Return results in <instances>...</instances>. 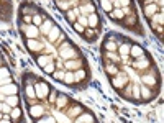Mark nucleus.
<instances>
[{"instance_id": "18", "label": "nucleus", "mask_w": 164, "mask_h": 123, "mask_svg": "<svg viewBox=\"0 0 164 123\" xmlns=\"http://www.w3.org/2000/svg\"><path fill=\"white\" fill-rule=\"evenodd\" d=\"M56 104H58L59 108L64 107V105L67 104V97H66V95H58V102H56Z\"/></svg>"}, {"instance_id": "29", "label": "nucleus", "mask_w": 164, "mask_h": 123, "mask_svg": "<svg viewBox=\"0 0 164 123\" xmlns=\"http://www.w3.org/2000/svg\"><path fill=\"white\" fill-rule=\"evenodd\" d=\"M20 115H21V112H20L18 108H13V112H12V118H13V120H18Z\"/></svg>"}, {"instance_id": "46", "label": "nucleus", "mask_w": 164, "mask_h": 123, "mask_svg": "<svg viewBox=\"0 0 164 123\" xmlns=\"http://www.w3.org/2000/svg\"><path fill=\"white\" fill-rule=\"evenodd\" d=\"M0 123H12V122H10V118H3V120H0Z\"/></svg>"}, {"instance_id": "1", "label": "nucleus", "mask_w": 164, "mask_h": 123, "mask_svg": "<svg viewBox=\"0 0 164 123\" xmlns=\"http://www.w3.org/2000/svg\"><path fill=\"white\" fill-rule=\"evenodd\" d=\"M36 95H38V97H46V95H48V94H49V89H48V85L46 84H43V82H39L38 84V87H36Z\"/></svg>"}, {"instance_id": "3", "label": "nucleus", "mask_w": 164, "mask_h": 123, "mask_svg": "<svg viewBox=\"0 0 164 123\" xmlns=\"http://www.w3.org/2000/svg\"><path fill=\"white\" fill-rule=\"evenodd\" d=\"M159 12V7L157 5H154V3H151V5H148V7H144V15L148 17V18H151L154 13H157Z\"/></svg>"}, {"instance_id": "21", "label": "nucleus", "mask_w": 164, "mask_h": 123, "mask_svg": "<svg viewBox=\"0 0 164 123\" xmlns=\"http://www.w3.org/2000/svg\"><path fill=\"white\" fill-rule=\"evenodd\" d=\"M74 79H76V80H84V79H85V72L84 71L74 72Z\"/></svg>"}, {"instance_id": "22", "label": "nucleus", "mask_w": 164, "mask_h": 123, "mask_svg": "<svg viewBox=\"0 0 164 123\" xmlns=\"http://www.w3.org/2000/svg\"><path fill=\"white\" fill-rule=\"evenodd\" d=\"M79 122H84V123H94V118L90 117V115H87V113H84L82 117H80V120Z\"/></svg>"}, {"instance_id": "28", "label": "nucleus", "mask_w": 164, "mask_h": 123, "mask_svg": "<svg viewBox=\"0 0 164 123\" xmlns=\"http://www.w3.org/2000/svg\"><path fill=\"white\" fill-rule=\"evenodd\" d=\"M26 94H28V97H36V92L33 90L31 85H28V87H26Z\"/></svg>"}, {"instance_id": "43", "label": "nucleus", "mask_w": 164, "mask_h": 123, "mask_svg": "<svg viewBox=\"0 0 164 123\" xmlns=\"http://www.w3.org/2000/svg\"><path fill=\"white\" fill-rule=\"evenodd\" d=\"M2 110H3V112H10V105H8V104L2 105Z\"/></svg>"}, {"instance_id": "34", "label": "nucleus", "mask_w": 164, "mask_h": 123, "mask_svg": "<svg viewBox=\"0 0 164 123\" xmlns=\"http://www.w3.org/2000/svg\"><path fill=\"white\" fill-rule=\"evenodd\" d=\"M54 79H58V80H62V79H64V72H61V71L54 72Z\"/></svg>"}, {"instance_id": "33", "label": "nucleus", "mask_w": 164, "mask_h": 123, "mask_svg": "<svg viewBox=\"0 0 164 123\" xmlns=\"http://www.w3.org/2000/svg\"><path fill=\"white\" fill-rule=\"evenodd\" d=\"M74 30L79 33H84V26L80 25V23H74Z\"/></svg>"}, {"instance_id": "13", "label": "nucleus", "mask_w": 164, "mask_h": 123, "mask_svg": "<svg viewBox=\"0 0 164 123\" xmlns=\"http://www.w3.org/2000/svg\"><path fill=\"white\" fill-rule=\"evenodd\" d=\"M5 100L10 107H17V105H18V97H17V95H8Z\"/></svg>"}, {"instance_id": "7", "label": "nucleus", "mask_w": 164, "mask_h": 123, "mask_svg": "<svg viewBox=\"0 0 164 123\" xmlns=\"http://www.w3.org/2000/svg\"><path fill=\"white\" fill-rule=\"evenodd\" d=\"M153 25H163V12H157L151 17V26Z\"/></svg>"}, {"instance_id": "45", "label": "nucleus", "mask_w": 164, "mask_h": 123, "mask_svg": "<svg viewBox=\"0 0 164 123\" xmlns=\"http://www.w3.org/2000/svg\"><path fill=\"white\" fill-rule=\"evenodd\" d=\"M92 35H94V31H92V30H87V31H85V36H92Z\"/></svg>"}, {"instance_id": "39", "label": "nucleus", "mask_w": 164, "mask_h": 123, "mask_svg": "<svg viewBox=\"0 0 164 123\" xmlns=\"http://www.w3.org/2000/svg\"><path fill=\"white\" fill-rule=\"evenodd\" d=\"M79 21H80V25H82V26H87V18H85V17H80Z\"/></svg>"}, {"instance_id": "9", "label": "nucleus", "mask_w": 164, "mask_h": 123, "mask_svg": "<svg viewBox=\"0 0 164 123\" xmlns=\"http://www.w3.org/2000/svg\"><path fill=\"white\" fill-rule=\"evenodd\" d=\"M10 77H8V71L7 69H0V84H8Z\"/></svg>"}, {"instance_id": "27", "label": "nucleus", "mask_w": 164, "mask_h": 123, "mask_svg": "<svg viewBox=\"0 0 164 123\" xmlns=\"http://www.w3.org/2000/svg\"><path fill=\"white\" fill-rule=\"evenodd\" d=\"M82 10H84V13H94V5L92 3H89V5H85V7H82Z\"/></svg>"}, {"instance_id": "36", "label": "nucleus", "mask_w": 164, "mask_h": 123, "mask_svg": "<svg viewBox=\"0 0 164 123\" xmlns=\"http://www.w3.org/2000/svg\"><path fill=\"white\" fill-rule=\"evenodd\" d=\"M141 95H143L144 98H149L151 97V92L148 90V89H141Z\"/></svg>"}, {"instance_id": "42", "label": "nucleus", "mask_w": 164, "mask_h": 123, "mask_svg": "<svg viewBox=\"0 0 164 123\" xmlns=\"http://www.w3.org/2000/svg\"><path fill=\"white\" fill-rule=\"evenodd\" d=\"M107 56H108V58H110V59H113V61H117V56H115V54H113V53H110V51H108V54H107Z\"/></svg>"}, {"instance_id": "48", "label": "nucleus", "mask_w": 164, "mask_h": 123, "mask_svg": "<svg viewBox=\"0 0 164 123\" xmlns=\"http://www.w3.org/2000/svg\"><path fill=\"white\" fill-rule=\"evenodd\" d=\"M0 120H2V115H0Z\"/></svg>"}, {"instance_id": "2", "label": "nucleus", "mask_w": 164, "mask_h": 123, "mask_svg": "<svg viewBox=\"0 0 164 123\" xmlns=\"http://www.w3.org/2000/svg\"><path fill=\"white\" fill-rule=\"evenodd\" d=\"M17 85L15 84H10V85H5V87H2L0 89V92L2 94H7V95H17Z\"/></svg>"}, {"instance_id": "15", "label": "nucleus", "mask_w": 164, "mask_h": 123, "mask_svg": "<svg viewBox=\"0 0 164 123\" xmlns=\"http://www.w3.org/2000/svg\"><path fill=\"white\" fill-rule=\"evenodd\" d=\"M66 67L67 69H77V67H80V61H67Z\"/></svg>"}, {"instance_id": "32", "label": "nucleus", "mask_w": 164, "mask_h": 123, "mask_svg": "<svg viewBox=\"0 0 164 123\" xmlns=\"http://www.w3.org/2000/svg\"><path fill=\"white\" fill-rule=\"evenodd\" d=\"M143 82H146V84H154V77H151V76H144Z\"/></svg>"}, {"instance_id": "24", "label": "nucleus", "mask_w": 164, "mask_h": 123, "mask_svg": "<svg viewBox=\"0 0 164 123\" xmlns=\"http://www.w3.org/2000/svg\"><path fill=\"white\" fill-rule=\"evenodd\" d=\"M80 112H82L80 107H74V108L71 110V113H69V117H79V113H80Z\"/></svg>"}, {"instance_id": "6", "label": "nucleus", "mask_w": 164, "mask_h": 123, "mask_svg": "<svg viewBox=\"0 0 164 123\" xmlns=\"http://www.w3.org/2000/svg\"><path fill=\"white\" fill-rule=\"evenodd\" d=\"M130 54L135 56V58H141V56H144V51H143V48H139V46H131Z\"/></svg>"}, {"instance_id": "11", "label": "nucleus", "mask_w": 164, "mask_h": 123, "mask_svg": "<svg viewBox=\"0 0 164 123\" xmlns=\"http://www.w3.org/2000/svg\"><path fill=\"white\" fill-rule=\"evenodd\" d=\"M58 36H59V28H58V26L51 28V31L48 33V39H49V41H54Z\"/></svg>"}, {"instance_id": "12", "label": "nucleus", "mask_w": 164, "mask_h": 123, "mask_svg": "<svg viewBox=\"0 0 164 123\" xmlns=\"http://www.w3.org/2000/svg\"><path fill=\"white\" fill-rule=\"evenodd\" d=\"M28 48H30L31 51H39V49H41V45H39L38 41H35V39H30V41H28Z\"/></svg>"}, {"instance_id": "38", "label": "nucleus", "mask_w": 164, "mask_h": 123, "mask_svg": "<svg viewBox=\"0 0 164 123\" xmlns=\"http://www.w3.org/2000/svg\"><path fill=\"white\" fill-rule=\"evenodd\" d=\"M133 95H135V97H139V87H138V85H135V87H133Z\"/></svg>"}, {"instance_id": "44", "label": "nucleus", "mask_w": 164, "mask_h": 123, "mask_svg": "<svg viewBox=\"0 0 164 123\" xmlns=\"http://www.w3.org/2000/svg\"><path fill=\"white\" fill-rule=\"evenodd\" d=\"M118 3H122V5H130V0H120Z\"/></svg>"}, {"instance_id": "14", "label": "nucleus", "mask_w": 164, "mask_h": 123, "mask_svg": "<svg viewBox=\"0 0 164 123\" xmlns=\"http://www.w3.org/2000/svg\"><path fill=\"white\" fill-rule=\"evenodd\" d=\"M105 49H107V51H110V53H113V51H117V49H118V46H117L115 41H107V43H105Z\"/></svg>"}, {"instance_id": "25", "label": "nucleus", "mask_w": 164, "mask_h": 123, "mask_svg": "<svg viewBox=\"0 0 164 123\" xmlns=\"http://www.w3.org/2000/svg\"><path fill=\"white\" fill-rule=\"evenodd\" d=\"M67 18H69V21L76 23V10H67Z\"/></svg>"}, {"instance_id": "40", "label": "nucleus", "mask_w": 164, "mask_h": 123, "mask_svg": "<svg viewBox=\"0 0 164 123\" xmlns=\"http://www.w3.org/2000/svg\"><path fill=\"white\" fill-rule=\"evenodd\" d=\"M39 123H56V122H54V118H44V120H41Z\"/></svg>"}, {"instance_id": "10", "label": "nucleus", "mask_w": 164, "mask_h": 123, "mask_svg": "<svg viewBox=\"0 0 164 123\" xmlns=\"http://www.w3.org/2000/svg\"><path fill=\"white\" fill-rule=\"evenodd\" d=\"M98 18H97V15L95 13H90L89 17H87V26H97L98 23Z\"/></svg>"}, {"instance_id": "17", "label": "nucleus", "mask_w": 164, "mask_h": 123, "mask_svg": "<svg viewBox=\"0 0 164 123\" xmlns=\"http://www.w3.org/2000/svg\"><path fill=\"white\" fill-rule=\"evenodd\" d=\"M64 80L66 84H72V82H76V79H74V74L72 72H67V74H64Z\"/></svg>"}, {"instance_id": "20", "label": "nucleus", "mask_w": 164, "mask_h": 123, "mask_svg": "<svg viewBox=\"0 0 164 123\" xmlns=\"http://www.w3.org/2000/svg\"><path fill=\"white\" fill-rule=\"evenodd\" d=\"M110 17L112 18H123L125 13H123V10H115V12H110Z\"/></svg>"}, {"instance_id": "4", "label": "nucleus", "mask_w": 164, "mask_h": 123, "mask_svg": "<svg viewBox=\"0 0 164 123\" xmlns=\"http://www.w3.org/2000/svg\"><path fill=\"white\" fill-rule=\"evenodd\" d=\"M43 107H41V105H36V107H35V105H31V107H30V113H31V117H35V118H38V117H41V115H43Z\"/></svg>"}, {"instance_id": "37", "label": "nucleus", "mask_w": 164, "mask_h": 123, "mask_svg": "<svg viewBox=\"0 0 164 123\" xmlns=\"http://www.w3.org/2000/svg\"><path fill=\"white\" fill-rule=\"evenodd\" d=\"M58 5H59V8H62V10H67V8H69V5H71V3H62V2H61V0H58Z\"/></svg>"}, {"instance_id": "41", "label": "nucleus", "mask_w": 164, "mask_h": 123, "mask_svg": "<svg viewBox=\"0 0 164 123\" xmlns=\"http://www.w3.org/2000/svg\"><path fill=\"white\" fill-rule=\"evenodd\" d=\"M113 82H115V84H117V85H120V84H123V82H125V77H118L117 80H113Z\"/></svg>"}, {"instance_id": "5", "label": "nucleus", "mask_w": 164, "mask_h": 123, "mask_svg": "<svg viewBox=\"0 0 164 123\" xmlns=\"http://www.w3.org/2000/svg\"><path fill=\"white\" fill-rule=\"evenodd\" d=\"M133 66H135L136 69H144V67H148V66H149V61H148L146 58H143V56H141V58H138V61H136V62H135Z\"/></svg>"}, {"instance_id": "47", "label": "nucleus", "mask_w": 164, "mask_h": 123, "mask_svg": "<svg viewBox=\"0 0 164 123\" xmlns=\"http://www.w3.org/2000/svg\"><path fill=\"white\" fill-rule=\"evenodd\" d=\"M0 110H2V105H0Z\"/></svg>"}, {"instance_id": "16", "label": "nucleus", "mask_w": 164, "mask_h": 123, "mask_svg": "<svg viewBox=\"0 0 164 123\" xmlns=\"http://www.w3.org/2000/svg\"><path fill=\"white\" fill-rule=\"evenodd\" d=\"M100 5L104 7L105 12H108V13L112 12V2L110 0H100Z\"/></svg>"}, {"instance_id": "30", "label": "nucleus", "mask_w": 164, "mask_h": 123, "mask_svg": "<svg viewBox=\"0 0 164 123\" xmlns=\"http://www.w3.org/2000/svg\"><path fill=\"white\" fill-rule=\"evenodd\" d=\"M43 69H44V72H52V71H54V64H52L51 61H49V64H46Z\"/></svg>"}, {"instance_id": "35", "label": "nucleus", "mask_w": 164, "mask_h": 123, "mask_svg": "<svg viewBox=\"0 0 164 123\" xmlns=\"http://www.w3.org/2000/svg\"><path fill=\"white\" fill-rule=\"evenodd\" d=\"M107 72H110V74H115V72H117V67H115L113 64H108V66H107Z\"/></svg>"}, {"instance_id": "26", "label": "nucleus", "mask_w": 164, "mask_h": 123, "mask_svg": "<svg viewBox=\"0 0 164 123\" xmlns=\"http://www.w3.org/2000/svg\"><path fill=\"white\" fill-rule=\"evenodd\" d=\"M51 26H52L51 21H43V31H44V33H49Z\"/></svg>"}, {"instance_id": "8", "label": "nucleus", "mask_w": 164, "mask_h": 123, "mask_svg": "<svg viewBox=\"0 0 164 123\" xmlns=\"http://www.w3.org/2000/svg\"><path fill=\"white\" fill-rule=\"evenodd\" d=\"M25 33H26V36H28L30 39H33L35 36H38V28H36V26H26Z\"/></svg>"}, {"instance_id": "31", "label": "nucleus", "mask_w": 164, "mask_h": 123, "mask_svg": "<svg viewBox=\"0 0 164 123\" xmlns=\"http://www.w3.org/2000/svg\"><path fill=\"white\" fill-rule=\"evenodd\" d=\"M31 20H33V23H35V26H36V25H41V23H43V20H41V17H39V15H35Z\"/></svg>"}, {"instance_id": "23", "label": "nucleus", "mask_w": 164, "mask_h": 123, "mask_svg": "<svg viewBox=\"0 0 164 123\" xmlns=\"http://www.w3.org/2000/svg\"><path fill=\"white\" fill-rule=\"evenodd\" d=\"M49 61H51V59L48 58V56H43V58H39V59H38V64L41 66V67H44V66L49 62Z\"/></svg>"}, {"instance_id": "19", "label": "nucleus", "mask_w": 164, "mask_h": 123, "mask_svg": "<svg viewBox=\"0 0 164 123\" xmlns=\"http://www.w3.org/2000/svg\"><path fill=\"white\" fill-rule=\"evenodd\" d=\"M130 45H122L120 46V53H122V56H128L130 54Z\"/></svg>"}]
</instances>
